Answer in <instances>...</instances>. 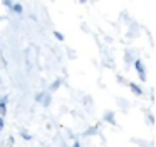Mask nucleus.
Masks as SVG:
<instances>
[{
  "instance_id": "obj_1",
  "label": "nucleus",
  "mask_w": 156,
  "mask_h": 147,
  "mask_svg": "<svg viewBox=\"0 0 156 147\" xmlns=\"http://www.w3.org/2000/svg\"><path fill=\"white\" fill-rule=\"evenodd\" d=\"M134 67H136V72H138L141 82H144V80H146V72H144V67H143V62H141L139 59L134 60Z\"/></svg>"
},
{
  "instance_id": "obj_2",
  "label": "nucleus",
  "mask_w": 156,
  "mask_h": 147,
  "mask_svg": "<svg viewBox=\"0 0 156 147\" xmlns=\"http://www.w3.org/2000/svg\"><path fill=\"white\" fill-rule=\"evenodd\" d=\"M7 102H9V95L0 97V117H4L7 114Z\"/></svg>"
},
{
  "instance_id": "obj_3",
  "label": "nucleus",
  "mask_w": 156,
  "mask_h": 147,
  "mask_svg": "<svg viewBox=\"0 0 156 147\" xmlns=\"http://www.w3.org/2000/svg\"><path fill=\"white\" fill-rule=\"evenodd\" d=\"M128 85H129V89H131V90H133V92H134V94H136V95H141V94H143V90H141V87H138V85H136V84H133V82H129V84H128Z\"/></svg>"
},
{
  "instance_id": "obj_4",
  "label": "nucleus",
  "mask_w": 156,
  "mask_h": 147,
  "mask_svg": "<svg viewBox=\"0 0 156 147\" xmlns=\"http://www.w3.org/2000/svg\"><path fill=\"white\" fill-rule=\"evenodd\" d=\"M104 120H108L109 124H112V125H114V124H116V120H114V112H108V114H104Z\"/></svg>"
},
{
  "instance_id": "obj_5",
  "label": "nucleus",
  "mask_w": 156,
  "mask_h": 147,
  "mask_svg": "<svg viewBox=\"0 0 156 147\" xmlns=\"http://www.w3.org/2000/svg\"><path fill=\"white\" fill-rule=\"evenodd\" d=\"M42 105H44V107H47L49 105V104H51V94H49V92H45L44 94V99H42Z\"/></svg>"
},
{
  "instance_id": "obj_6",
  "label": "nucleus",
  "mask_w": 156,
  "mask_h": 147,
  "mask_svg": "<svg viewBox=\"0 0 156 147\" xmlns=\"http://www.w3.org/2000/svg\"><path fill=\"white\" fill-rule=\"evenodd\" d=\"M12 10H14L15 13H19V15H20V13L24 12V7H22V3H14V7H12Z\"/></svg>"
},
{
  "instance_id": "obj_7",
  "label": "nucleus",
  "mask_w": 156,
  "mask_h": 147,
  "mask_svg": "<svg viewBox=\"0 0 156 147\" xmlns=\"http://www.w3.org/2000/svg\"><path fill=\"white\" fill-rule=\"evenodd\" d=\"M61 84H62V80H61V79H57V80H55V82L51 85V92H52V90H57L59 87H61Z\"/></svg>"
},
{
  "instance_id": "obj_8",
  "label": "nucleus",
  "mask_w": 156,
  "mask_h": 147,
  "mask_svg": "<svg viewBox=\"0 0 156 147\" xmlns=\"http://www.w3.org/2000/svg\"><path fill=\"white\" fill-rule=\"evenodd\" d=\"M92 134H98V125H96V127H91V129L86 130V135H92Z\"/></svg>"
},
{
  "instance_id": "obj_9",
  "label": "nucleus",
  "mask_w": 156,
  "mask_h": 147,
  "mask_svg": "<svg viewBox=\"0 0 156 147\" xmlns=\"http://www.w3.org/2000/svg\"><path fill=\"white\" fill-rule=\"evenodd\" d=\"M54 37L59 40V42H64V35H62L61 32H57V30H54Z\"/></svg>"
},
{
  "instance_id": "obj_10",
  "label": "nucleus",
  "mask_w": 156,
  "mask_h": 147,
  "mask_svg": "<svg viewBox=\"0 0 156 147\" xmlns=\"http://www.w3.org/2000/svg\"><path fill=\"white\" fill-rule=\"evenodd\" d=\"M20 135H22V139H24V140H30V139H32V135H30V134L24 132V130L20 132Z\"/></svg>"
},
{
  "instance_id": "obj_11",
  "label": "nucleus",
  "mask_w": 156,
  "mask_h": 147,
  "mask_svg": "<svg viewBox=\"0 0 156 147\" xmlns=\"http://www.w3.org/2000/svg\"><path fill=\"white\" fill-rule=\"evenodd\" d=\"M2 3H4L5 7H9V9L12 10V7H14V3H15V2H10V0H4V2H2Z\"/></svg>"
},
{
  "instance_id": "obj_12",
  "label": "nucleus",
  "mask_w": 156,
  "mask_h": 147,
  "mask_svg": "<svg viewBox=\"0 0 156 147\" xmlns=\"http://www.w3.org/2000/svg\"><path fill=\"white\" fill-rule=\"evenodd\" d=\"M44 94H45V92L37 94V95H35V102H42V99H44Z\"/></svg>"
},
{
  "instance_id": "obj_13",
  "label": "nucleus",
  "mask_w": 156,
  "mask_h": 147,
  "mask_svg": "<svg viewBox=\"0 0 156 147\" xmlns=\"http://www.w3.org/2000/svg\"><path fill=\"white\" fill-rule=\"evenodd\" d=\"M124 60H126V62H131V60H133V57H131V53H129V50H126V57H124Z\"/></svg>"
},
{
  "instance_id": "obj_14",
  "label": "nucleus",
  "mask_w": 156,
  "mask_h": 147,
  "mask_svg": "<svg viewBox=\"0 0 156 147\" xmlns=\"http://www.w3.org/2000/svg\"><path fill=\"white\" fill-rule=\"evenodd\" d=\"M4 125H5V124H4V117H0V130L4 129Z\"/></svg>"
},
{
  "instance_id": "obj_15",
  "label": "nucleus",
  "mask_w": 156,
  "mask_h": 147,
  "mask_svg": "<svg viewBox=\"0 0 156 147\" xmlns=\"http://www.w3.org/2000/svg\"><path fill=\"white\" fill-rule=\"evenodd\" d=\"M72 147H81V144H79V142H74V145H72Z\"/></svg>"
}]
</instances>
